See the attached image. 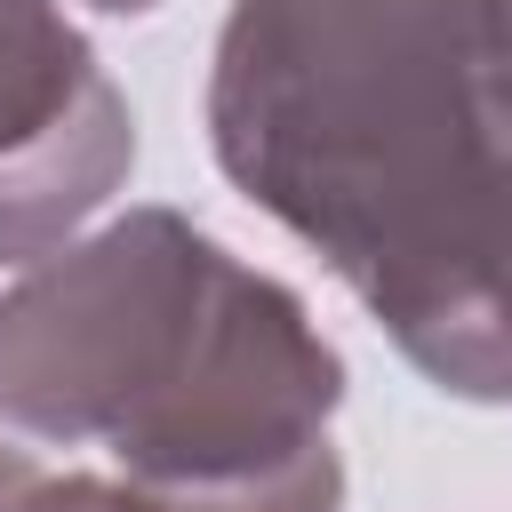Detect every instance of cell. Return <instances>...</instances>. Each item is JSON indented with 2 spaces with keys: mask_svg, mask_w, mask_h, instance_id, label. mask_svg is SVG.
<instances>
[{
  "mask_svg": "<svg viewBox=\"0 0 512 512\" xmlns=\"http://www.w3.org/2000/svg\"><path fill=\"white\" fill-rule=\"evenodd\" d=\"M216 168L464 400H512V0H232Z\"/></svg>",
  "mask_w": 512,
  "mask_h": 512,
  "instance_id": "1",
  "label": "cell"
},
{
  "mask_svg": "<svg viewBox=\"0 0 512 512\" xmlns=\"http://www.w3.org/2000/svg\"><path fill=\"white\" fill-rule=\"evenodd\" d=\"M344 368L312 312L176 208L32 256L0 296V424L224 512H336Z\"/></svg>",
  "mask_w": 512,
  "mask_h": 512,
  "instance_id": "2",
  "label": "cell"
},
{
  "mask_svg": "<svg viewBox=\"0 0 512 512\" xmlns=\"http://www.w3.org/2000/svg\"><path fill=\"white\" fill-rule=\"evenodd\" d=\"M128 104L56 0H0V264L72 240L128 176Z\"/></svg>",
  "mask_w": 512,
  "mask_h": 512,
  "instance_id": "3",
  "label": "cell"
},
{
  "mask_svg": "<svg viewBox=\"0 0 512 512\" xmlns=\"http://www.w3.org/2000/svg\"><path fill=\"white\" fill-rule=\"evenodd\" d=\"M8 512H224V504H192V496H160L144 480H104V472H64V480H32Z\"/></svg>",
  "mask_w": 512,
  "mask_h": 512,
  "instance_id": "4",
  "label": "cell"
},
{
  "mask_svg": "<svg viewBox=\"0 0 512 512\" xmlns=\"http://www.w3.org/2000/svg\"><path fill=\"white\" fill-rule=\"evenodd\" d=\"M32 480H40V464H32V448H24V440H16L8 424H0V512H8V504H16V496H24Z\"/></svg>",
  "mask_w": 512,
  "mask_h": 512,
  "instance_id": "5",
  "label": "cell"
},
{
  "mask_svg": "<svg viewBox=\"0 0 512 512\" xmlns=\"http://www.w3.org/2000/svg\"><path fill=\"white\" fill-rule=\"evenodd\" d=\"M96 8H152V0H96Z\"/></svg>",
  "mask_w": 512,
  "mask_h": 512,
  "instance_id": "6",
  "label": "cell"
}]
</instances>
